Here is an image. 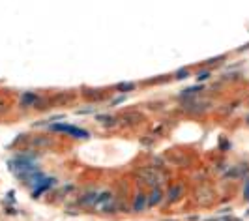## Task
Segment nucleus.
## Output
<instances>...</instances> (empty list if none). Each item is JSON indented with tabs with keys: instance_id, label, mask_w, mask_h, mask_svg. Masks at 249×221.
<instances>
[{
	"instance_id": "1",
	"label": "nucleus",
	"mask_w": 249,
	"mask_h": 221,
	"mask_svg": "<svg viewBox=\"0 0 249 221\" xmlns=\"http://www.w3.org/2000/svg\"><path fill=\"white\" fill-rule=\"evenodd\" d=\"M137 174H139V178H141V182L152 185V187H158V185L163 184L165 178H167V174L163 171H160L158 167H141L137 171Z\"/></svg>"
},
{
	"instance_id": "2",
	"label": "nucleus",
	"mask_w": 249,
	"mask_h": 221,
	"mask_svg": "<svg viewBox=\"0 0 249 221\" xmlns=\"http://www.w3.org/2000/svg\"><path fill=\"white\" fill-rule=\"evenodd\" d=\"M51 129L56 131V133H68L70 137H75V139H88V131L77 128V126H70V124H53Z\"/></svg>"
},
{
	"instance_id": "6",
	"label": "nucleus",
	"mask_w": 249,
	"mask_h": 221,
	"mask_svg": "<svg viewBox=\"0 0 249 221\" xmlns=\"http://www.w3.org/2000/svg\"><path fill=\"white\" fill-rule=\"evenodd\" d=\"M244 195H246V199L249 201V178H248V182H246V187H244Z\"/></svg>"
},
{
	"instance_id": "3",
	"label": "nucleus",
	"mask_w": 249,
	"mask_h": 221,
	"mask_svg": "<svg viewBox=\"0 0 249 221\" xmlns=\"http://www.w3.org/2000/svg\"><path fill=\"white\" fill-rule=\"evenodd\" d=\"M146 206H148V195L141 191V193H137L135 199H133V210H135V212H142Z\"/></svg>"
},
{
	"instance_id": "5",
	"label": "nucleus",
	"mask_w": 249,
	"mask_h": 221,
	"mask_svg": "<svg viewBox=\"0 0 249 221\" xmlns=\"http://www.w3.org/2000/svg\"><path fill=\"white\" fill-rule=\"evenodd\" d=\"M180 193H182V187H180V185H176V187H173V189H171V193H169V203H173V201H176V199L180 197Z\"/></svg>"
},
{
	"instance_id": "4",
	"label": "nucleus",
	"mask_w": 249,
	"mask_h": 221,
	"mask_svg": "<svg viewBox=\"0 0 249 221\" xmlns=\"http://www.w3.org/2000/svg\"><path fill=\"white\" fill-rule=\"evenodd\" d=\"M161 199H163V191L160 189V187H154L152 193L148 195V206H156Z\"/></svg>"
}]
</instances>
